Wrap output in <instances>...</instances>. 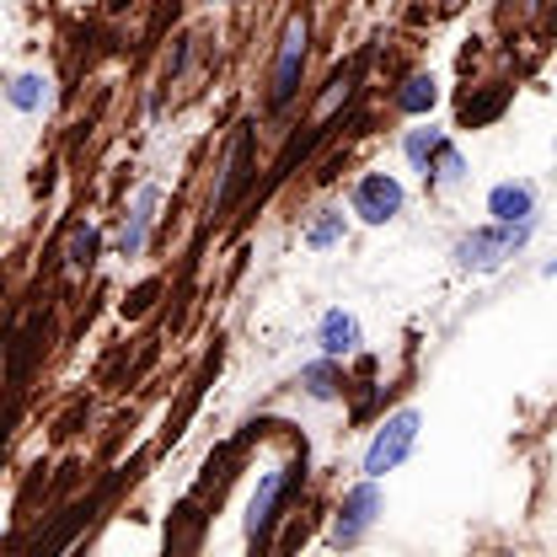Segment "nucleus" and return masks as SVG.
Instances as JSON below:
<instances>
[{
	"mask_svg": "<svg viewBox=\"0 0 557 557\" xmlns=\"http://www.w3.org/2000/svg\"><path fill=\"white\" fill-rule=\"evenodd\" d=\"M418 445V408H403V413H392L381 429H375V440H370V450H364V478H386V472H397L408 456H413Z\"/></svg>",
	"mask_w": 557,
	"mask_h": 557,
	"instance_id": "nucleus-1",
	"label": "nucleus"
},
{
	"mask_svg": "<svg viewBox=\"0 0 557 557\" xmlns=\"http://www.w3.org/2000/svg\"><path fill=\"white\" fill-rule=\"evenodd\" d=\"M531 236V220H515V225H504V220H493L487 231H472L461 247H456V263L461 269H498L504 258H515V247Z\"/></svg>",
	"mask_w": 557,
	"mask_h": 557,
	"instance_id": "nucleus-2",
	"label": "nucleus"
},
{
	"mask_svg": "<svg viewBox=\"0 0 557 557\" xmlns=\"http://www.w3.org/2000/svg\"><path fill=\"white\" fill-rule=\"evenodd\" d=\"M403 183L392 177V172H364L359 183H354V194H348V209L364 220V225H386V220H397L403 214Z\"/></svg>",
	"mask_w": 557,
	"mask_h": 557,
	"instance_id": "nucleus-3",
	"label": "nucleus"
},
{
	"mask_svg": "<svg viewBox=\"0 0 557 557\" xmlns=\"http://www.w3.org/2000/svg\"><path fill=\"white\" fill-rule=\"evenodd\" d=\"M306 38H311L306 16H289V27H284V38H278L274 91H269V102H274V108H284V102L300 91V70H306Z\"/></svg>",
	"mask_w": 557,
	"mask_h": 557,
	"instance_id": "nucleus-4",
	"label": "nucleus"
},
{
	"mask_svg": "<svg viewBox=\"0 0 557 557\" xmlns=\"http://www.w3.org/2000/svg\"><path fill=\"white\" fill-rule=\"evenodd\" d=\"M375 509H381V493H375V478H364V483L354 487L344 498V509H338V525H333V542L338 547H354L364 531H370V520H375Z\"/></svg>",
	"mask_w": 557,
	"mask_h": 557,
	"instance_id": "nucleus-5",
	"label": "nucleus"
},
{
	"mask_svg": "<svg viewBox=\"0 0 557 557\" xmlns=\"http://www.w3.org/2000/svg\"><path fill=\"white\" fill-rule=\"evenodd\" d=\"M317 344H322L327 359L354 354V348H359V317H354V311H327V317H322V327H317Z\"/></svg>",
	"mask_w": 557,
	"mask_h": 557,
	"instance_id": "nucleus-6",
	"label": "nucleus"
},
{
	"mask_svg": "<svg viewBox=\"0 0 557 557\" xmlns=\"http://www.w3.org/2000/svg\"><path fill=\"white\" fill-rule=\"evenodd\" d=\"M487 214H493V220H504V225L531 220V214H536V194H531L525 183H498V188L487 194Z\"/></svg>",
	"mask_w": 557,
	"mask_h": 557,
	"instance_id": "nucleus-7",
	"label": "nucleus"
},
{
	"mask_svg": "<svg viewBox=\"0 0 557 557\" xmlns=\"http://www.w3.org/2000/svg\"><path fill=\"white\" fill-rule=\"evenodd\" d=\"M284 487H289V478H284V472H274V478H263V487L252 493V509H247V536H252V542H258V536H269Z\"/></svg>",
	"mask_w": 557,
	"mask_h": 557,
	"instance_id": "nucleus-8",
	"label": "nucleus"
},
{
	"mask_svg": "<svg viewBox=\"0 0 557 557\" xmlns=\"http://www.w3.org/2000/svg\"><path fill=\"white\" fill-rule=\"evenodd\" d=\"M434 102H440V86H434V75H408V81H403V91H397V108H403V113H429V108H434Z\"/></svg>",
	"mask_w": 557,
	"mask_h": 557,
	"instance_id": "nucleus-9",
	"label": "nucleus"
},
{
	"mask_svg": "<svg viewBox=\"0 0 557 557\" xmlns=\"http://www.w3.org/2000/svg\"><path fill=\"white\" fill-rule=\"evenodd\" d=\"M44 86H49L44 75H16V81L5 86V97H11V108H22V113H33V108H38V102L49 97Z\"/></svg>",
	"mask_w": 557,
	"mask_h": 557,
	"instance_id": "nucleus-10",
	"label": "nucleus"
},
{
	"mask_svg": "<svg viewBox=\"0 0 557 557\" xmlns=\"http://www.w3.org/2000/svg\"><path fill=\"white\" fill-rule=\"evenodd\" d=\"M150 205H156V194L145 188V194H139V209H135V225H124V236H119V252H124V258H135L139 247H145V225H150Z\"/></svg>",
	"mask_w": 557,
	"mask_h": 557,
	"instance_id": "nucleus-11",
	"label": "nucleus"
},
{
	"mask_svg": "<svg viewBox=\"0 0 557 557\" xmlns=\"http://www.w3.org/2000/svg\"><path fill=\"white\" fill-rule=\"evenodd\" d=\"M440 145H445L440 129H413V135H408V161H413L418 172H429V161L440 156Z\"/></svg>",
	"mask_w": 557,
	"mask_h": 557,
	"instance_id": "nucleus-12",
	"label": "nucleus"
},
{
	"mask_svg": "<svg viewBox=\"0 0 557 557\" xmlns=\"http://www.w3.org/2000/svg\"><path fill=\"white\" fill-rule=\"evenodd\" d=\"M247 156H252V139L242 135V145H236V156H231V166H225V188H220V205L242 188V177H247Z\"/></svg>",
	"mask_w": 557,
	"mask_h": 557,
	"instance_id": "nucleus-13",
	"label": "nucleus"
},
{
	"mask_svg": "<svg viewBox=\"0 0 557 557\" xmlns=\"http://www.w3.org/2000/svg\"><path fill=\"white\" fill-rule=\"evenodd\" d=\"M300 381H306V392H311V397H333V359L322 354V364H306V370H300Z\"/></svg>",
	"mask_w": 557,
	"mask_h": 557,
	"instance_id": "nucleus-14",
	"label": "nucleus"
},
{
	"mask_svg": "<svg viewBox=\"0 0 557 557\" xmlns=\"http://www.w3.org/2000/svg\"><path fill=\"white\" fill-rule=\"evenodd\" d=\"M338 236H344V214H327V220H317V225L306 231V247H317V252H322V247H333Z\"/></svg>",
	"mask_w": 557,
	"mask_h": 557,
	"instance_id": "nucleus-15",
	"label": "nucleus"
},
{
	"mask_svg": "<svg viewBox=\"0 0 557 557\" xmlns=\"http://www.w3.org/2000/svg\"><path fill=\"white\" fill-rule=\"evenodd\" d=\"M91 258H97V231H91V225H81V231L70 236V263H75V269H86Z\"/></svg>",
	"mask_w": 557,
	"mask_h": 557,
	"instance_id": "nucleus-16",
	"label": "nucleus"
},
{
	"mask_svg": "<svg viewBox=\"0 0 557 557\" xmlns=\"http://www.w3.org/2000/svg\"><path fill=\"white\" fill-rule=\"evenodd\" d=\"M440 5H445V11H456V5H461V0H440Z\"/></svg>",
	"mask_w": 557,
	"mask_h": 557,
	"instance_id": "nucleus-17",
	"label": "nucleus"
}]
</instances>
